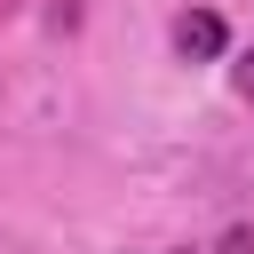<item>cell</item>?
<instances>
[{
  "mask_svg": "<svg viewBox=\"0 0 254 254\" xmlns=\"http://www.w3.org/2000/svg\"><path fill=\"white\" fill-rule=\"evenodd\" d=\"M238 95H246V103H254V48H246V56H238Z\"/></svg>",
  "mask_w": 254,
  "mask_h": 254,
  "instance_id": "7a4b0ae2",
  "label": "cell"
},
{
  "mask_svg": "<svg viewBox=\"0 0 254 254\" xmlns=\"http://www.w3.org/2000/svg\"><path fill=\"white\" fill-rule=\"evenodd\" d=\"M175 48H183V56H222V16L190 8V16L175 24Z\"/></svg>",
  "mask_w": 254,
  "mask_h": 254,
  "instance_id": "6da1fadb",
  "label": "cell"
},
{
  "mask_svg": "<svg viewBox=\"0 0 254 254\" xmlns=\"http://www.w3.org/2000/svg\"><path fill=\"white\" fill-rule=\"evenodd\" d=\"M214 254H254V230H230V238H222Z\"/></svg>",
  "mask_w": 254,
  "mask_h": 254,
  "instance_id": "3957f363",
  "label": "cell"
}]
</instances>
